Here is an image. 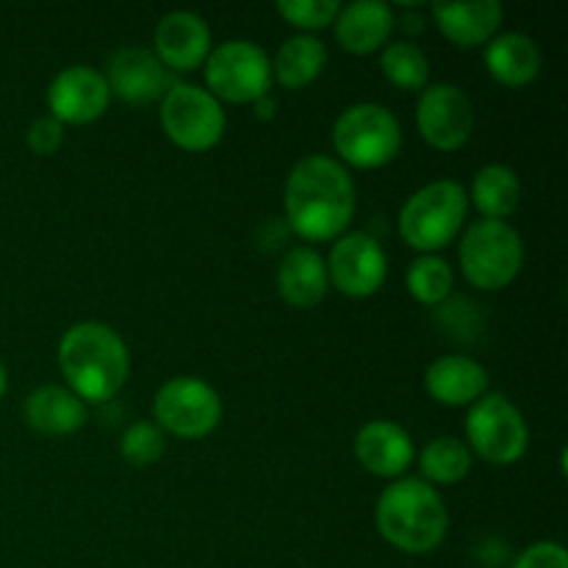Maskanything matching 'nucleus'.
Segmentation results:
<instances>
[{
  "mask_svg": "<svg viewBox=\"0 0 568 568\" xmlns=\"http://www.w3.org/2000/svg\"><path fill=\"white\" fill-rule=\"evenodd\" d=\"M377 530L405 555H427L447 538L449 516L442 494L425 480L392 483L377 499Z\"/></svg>",
  "mask_w": 568,
  "mask_h": 568,
  "instance_id": "obj_3",
  "label": "nucleus"
},
{
  "mask_svg": "<svg viewBox=\"0 0 568 568\" xmlns=\"http://www.w3.org/2000/svg\"><path fill=\"white\" fill-rule=\"evenodd\" d=\"M327 64L325 44L308 33H297V37L286 39L277 50L275 61H272V81L281 83L283 89H305L322 75Z\"/></svg>",
  "mask_w": 568,
  "mask_h": 568,
  "instance_id": "obj_23",
  "label": "nucleus"
},
{
  "mask_svg": "<svg viewBox=\"0 0 568 568\" xmlns=\"http://www.w3.org/2000/svg\"><path fill=\"white\" fill-rule=\"evenodd\" d=\"M272 114H275V100L266 94V98H261L258 103H255V116H261V120H272Z\"/></svg>",
  "mask_w": 568,
  "mask_h": 568,
  "instance_id": "obj_32",
  "label": "nucleus"
},
{
  "mask_svg": "<svg viewBox=\"0 0 568 568\" xmlns=\"http://www.w3.org/2000/svg\"><path fill=\"white\" fill-rule=\"evenodd\" d=\"M469 453L486 464L510 466L530 447V430L521 410L505 394H483L466 416Z\"/></svg>",
  "mask_w": 568,
  "mask_h": 568,
  "instance_id": "obj_8",
  "label": "nucleus"
},
{
  "mask_svg": "<svg viewBox=\"0 0 568 568\" xmlns=\"http://www.w3.org/2000/svg\"><path fill=\"white\" fill-rule=\"evenodd\" d=\"M486 67L497 83L521 89L541 72V50L525 33H497L486 44Z\"/></svg>",
  "mask_w": 568,
  "mask_h": 568,
  "instance_id": "obj_21",
  "label": "nucleus"
},
{
  "mask_svg": "<svg viewBox=\"0 0 568 568\" xmlns=\"http://www.w3.org/2000/svg\"><path fill=\"white\" fill-rule=\"evenodd\" d=\"M109 92L131 105L153 103L166 94V70L144 48H120L109 55L103 72Z\"/></svg>",
  "mask_w": 568,
  "mask_h": 568,
  "instance_id": "obj_14",
  "label": "nucleus"
},
{
  "mask_svg": "<svg viewBox=\"0 0 568 568\" xmlns=\"http://www.w3.org/2000/svg\"><path fill=\"white\" fill-rule=\"evenodd\" d=\"M471 203L480 211L483 220L505 222L519 211L521 181L510 166L488 164L483 166L471 183Z\"/></svg>",
  "mask_w": 568,
  "mask_h": 568,
  "instance_id": "obj_24",
  "label": "nucleus"
},
{
  "mask_svg": "<svg viewBox=\"0 0 568 568\" xmlns=\"http://www.w3.org/2000/svg\"><path fill=\"white\" fill-rule=\"evenodd\" d=\"M331 281H327L325 258L314 247L288 250L277 270V294L292 308H314L325 300Z\"/></svg>",
  "mask_w": 568,
  "mask_h": 568,
  "instance_id": "obj_20",
  "label": "nucleus"
},
{
  "mask_svg": "<svg viewBox=\"0 0 568 568\" xmlns=\"http://www.w3.org/2000/svg\"><path fill=\"white\" fill-rule=\"evenodd\" d=\"M433 17L444 37L458 48H480L497 37L505 9L497 0L475 3H433Z\"/></svg>",
  "mask_w": 568,
  "mask_h": 568,
  "instance_id": "obj_19",
  "label": "nucleus"
},
{
  "mask_svg": "<svg viewBox=\"0 0 568 568\" xmlns=\"http://www.w3.org/2000/svg\"><path fill=\"white\" fill-rule=\"evenodd\" d=\"M22 414L28 427L44 436H70L87 425V405L61 386H42L28 394Z\"/></svg>",
  "mask_w": 568,
  "mask_h": 568,
  "instance_id": "obj_22",
  "label": "nucleus"
},
{
  "mask_svg": "<svg viewBox=\"0 0 568 568\" xmlns=\"http://www.w3.org/2000/svg\"><path fill=\"white\" fill-rule=\"evenodd\" d=\"M153 414L161 430L178 438H205L222 419V399L200 377H172L159 388Z\"/></svg>",
  "mask_w": 568,
  "mask_h": 568,
  "instance_id": "obj_10",
  "label": "nucleus"
},
{
  "mask_svg": "<svg viewBox=\"0 0 568 568\" xmlns=\"http://www.w3.org/2000/svg\"><path fill=\"white\" fill-rule=\"evenodd\" d=\"M203 67L209 92L227 103H258L275 83L270 55L250 39H231L211 48Z\"/></svg>",
  "mask_w": 568,
  "mask_h": 568,
  "instance_id": "obj_7",
  "label": "nucleus"
},
{
  "mask_svg": "<svg viewBox=\"0 0 568 568\" xmlns=\"http://www.w3.org/2000/svg\"><path fill=\"white\" fill-rule=\"evenodd\" d=\"M333 148L355 170H381L403 148L399 120L377 103H358L342 111L333 125Z\"/></svg>",
  "mask_w": 568,
  "mask_h": 568,
  "instance_id": "obj_5",
  "label": "nucleus"
},
{
  "mask_svg": "<svg viewBox=\"0 0 568 568\" xmlns=\"http://www.w3.org/2000/svg\"><path fill=\"white\" fill-rule=\"evenodd\" d=\"M460 270L466 281L483 292H499L510 286L521 272L525 244L521 236L497 220H480L460 239Z\"/></svg>",
  "mask_w": 568,
  "mask_h": 568,
  "instance_id": "obj_6",
  "label": "nucleus"
},
{
  "mask_svg": "<svg viewBox=\"0 0 568 568\" xmlns=\"http://www.w3.org/2000/svg\"><path fill=\"white\" fill-rule=\"evenodd\" d=\"M514 568H568V555L560 544L541 541L527 547L525 552L516 558Z\"/></svg>",
  "mask_w": 568,
  "mask_h": 568,
  "instance_id": "obj_31",
  "label": "nucleus"
},
{
  "mask_svg": "<svg viewBox=\"0 0 568 568\" xmlns=\"http://www.w3.org/2000/svg\"><path fill=\"white\" fill-rule=\"evenodd\" d=\"M342 3L336 0H286V3H277V14L294 28H303V31H320L336 22Z\"/></svg>",
  "mask_w": 568,
  "mask_h": 568,
  "instance_id": "obj_29",
  "label": "nucleus"
},
{
  "mask_svg": "<svg viewBox=\"0 0 568 568\" xmlns=\"http://www.w3.org/2000/svg\"><path fill=\"white\" fill-rule=\"evenodd\" d=\"M59 366L70 392L87 403H105L128 381L131 355L120 333L100 322L72 325L59 342Z\"/></svg>",
  "mask_w": 568,
  "mask_h": 568,
  "instance_id": "obj_2",
  "label": "nucleus"
},
{
  "mask_svg": "<svg viewBox=\"0 0 568 568\" xmlns=\"http://www.w3.org/2000/svg\"><path fill=\"white\" fill-rule=\"evenodd\" d=\"M164 430L153 422H133L120 438V455L131 466H153L164 455Z\"/></svg>",
  "mask_w": 568,
  "mask_h": 568,
  "instance_id": "obj_28",
  "label": "nucleus"
},
{
  "mask_svg": "<svg viewBox=\"0 0 568 568\" xmlns=\"http://www.w3.org/2000/svg\"><path fill=\"white\" fill-rule=\"evenodd\" d=\"M471 469V453L464 442L442 436L427 444L419 455V471L427 486H455Z\"/></svg>",
  "mask_w": 568,
  "mask_h": 568,
  "instance_id": "obj_25",
  "label": "nucleus"
},
{
  "mask_svg": "<svg viewBox=\"0 0 568 568\" xmlns=\"http://www.w3.org/2000/svg\"><path fill=\"white\" fill-rule=\"evenodd\" d=\"M6 386H9V381H6V369H3V364H0V399H3Z\"/></svg>",
  "mask_w": 568,
  "mask_h": 568,
  "instance_id": "obj_33",
  "label": "nucleus"
},
{
  "mask_svg": "<svg viewBox=\"0 0 568 568\" xmlns=\"http://www.w3.org/2000/svg\"><path fill=\"white\" fill-rule=\"evenodd\" d=\"M469 211V194L455 181H436L422 186L399 211V236L408 247L425 255L449 247L458 239Z\"/></svg>",
  "mask_w": 568,
  "mask_h": 568,
  "instance_id": "obj_4",
  "label": "nucleus"
},
{
  "mask_svg": "<svg viewBox=\"0 0 568 568\" xmlns=\"http://www.w3.org/2000/svg\"><path fill=\"white\" fill-rule=\"evenodd\" d=\"M394 11L381 0H358V3L342 6L336 17V39L342 50L353 55L377 53L388 44L394 31Z\"/></svg>",
  "mask_w": 568,
  "mask_h": 568,
  "instance_id": "obj_17",
  "label": "nucleus"
},
{
  "mask_svg": "<svg viewBox=\"0 0 568 568\" xmlns=\"http://www.w3.org/2000/svg\"><path fill=\"white\" fill-rule=\"evenodd\" d=\"M26 142L33 155H53L55 150L61 148V142H64V125H61L59 120H53L50 114L39 116V120H33L31 128H28Z\"/></svg>",
  "mask_w": 568,
  "mask_h": 568,
  "instance_id": "obj_30",
  "label": "nucleus"
},
{
  "mask_svg": "<svg viewBox=\"0 0 568 568\" xmlns=\"http://www.w3.org/2000/svg\"><path fill=\"white\" fill-rule=\"evenodd\" d=\"M109 83L94 67H67L50 81L48 109L61 125H89L109 109Z\"/></svg>",
  "mask_w": 568,
  "mask_h": 568,
  "instance_id": "obj_13",
  "label": "nucleus"
},
{
  "mask_svg": "<svg viewBox=\"0 0 568 568\" xmlns=\"http://www.w3.org/2000/svg\"><path fill=\"white\" fill-rule=\"evenodd\" d=\"M425 388L436 403L447 408L475 405L483 394H488V372L475 358L444 355L427 366Z\"/></svg>",
  "mask_w": 568,
  "mask_h": 568,
  "instance_id": "obj_18",
  "label": "nucleus"
},
{
  "mask_svg": "<svg viewBox=\"0 0 568 568\" xmlns=\"http://www.w3.org/2000/svg\"><path fill=\"white\" fill-rule=\"evenodd\" d=\"M355 458L369 475L394 480L414 464V442L397 422L375 419L355 436Z\"/></svg>",
  "mask_w": 568,
  "mask_h": 568,
  "instance_id": "obj_16",
  "label": "nucleus"
},
{
  "mask_svg": "<svg viewBox=\"0 0 568 568\" xmlns=\"http://www.w3.org/2000/svg\"><path fill=\"white\" fill-rule=\"evenodd\" d=\"M416 125L422 139L442 153H455L475 131V105L455 83H433L416 105Z\"/></svg>",
  "mask_w": 568,
  "mask_h": 568,
  "instance_id": "obj_11",
  "label": "nucleus"
},
{
  "mask_svg": "<svg viewBox=\"0 0 568 568\" xmlns=\"http://www.w3.org/2000/svg\"><path fill=\"white\" fill-rule=\"evenodd\" d=\"M381 70L403 92H425L430 81V61L410 42H392L381 53Z\"/></svg>",
  "mask_w": 568,
  "mask_h": 568,
  "instance_id": "obj_26",
  "label": "nucleus"
},
{
  "mask_svg": "<svg viewBox=\"0 0 568 568\" xmlns=\"http://www.w3.org/2000/svg\"><path fill=\"white\" fill-rule=\"evenodd\" d=\"M327 281L347 297H372L386 283L388 258L369 233H344L336 239L331 255L325 261Z\"/></svg>",
  "mask_w": 568,
  "mask_h": 568,
  "instance_id": "obj_12",
  "label": "nucleus"
},
{
  "mask_svg": "<svg viewBox=\"0 0 568 568\" xmlns=\"http://www.w3.org/2000/svg\"><path fill=\"white\" fill-rule=\"evenodd\" d=\"M161 128L175 148L205 153L225 133V111L209 89L178 83L161 98Z\"/></svg>",
  "mask_w": 568,
  "mask_h": 568,
  "instance_id": "obj_9",
  "label": "nucleus"
},
{
  "mask_svg": "<svg viewBox=\"0 0 568 568\" xmlns=\"http://www.w3.org/2000/svg\"><path fill=\"white\" fill-rule=\"evenodd\" d=\"M286 220L305 242H331L344 236L355 216V183L347 166L327 155H308L288 172Z\"/></svg>",
  "mask_w": 568,
  "mask_h": 568,
  "instance_id": "obj_1",
  "label": "nucleus"
},
{
  "mask_svg": "<svg viewBox=\"0 0 568 568\" xmlns=\"http://www.w3.org/2000/svg\"><path fill=\"white\" fill-rule=\"evenodd\" d=\"M405 286H408L410 297L419 300L422 305H442L453 294L455 272L438 255H422L408 266Z\"/></svg>",
  "mask_w": 568,
  "mask_h": 568,
  "instance_id": "obj_27",
  "label": "nucleus"
},
{
  "mask_svg": "<svg viewBox=\"0 0 568 568\" xmlns=\"http://www.w3.org/2000/svg\"><path fill=\"white\" fill-rule=\"evenodd\" d=\"M211 53L209 22L194 11H172L155 26V59L175 72H192Z\"/></svg>",
  "mask_w": 568,
  "mask_h": 568,
  "instance_id": "obj_15",
  "label": "nucleus"
}]
</instances>
